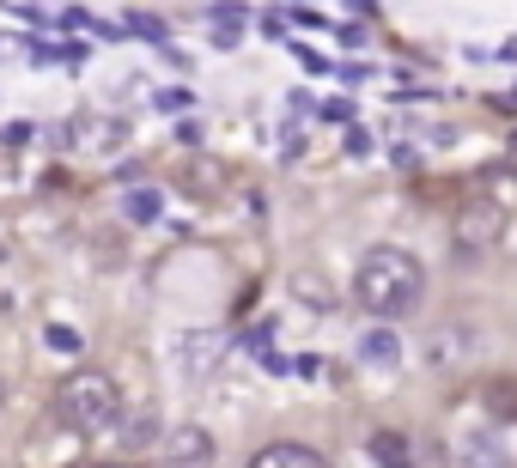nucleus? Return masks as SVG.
I'll return each mask as SVG.
<instances>
[{
    "label": "nucleus",
    "mask_w": 517,
    "mask_h": 468,
    "mask_svg": "<svg viewBox=\"0 0 517 468\" xmlns=\"http://www.w3.org/2000/svg\"><path fill=\"white\" fill-rule=\"evenodd\" d=\"M159 450H165V468H213V456H219L213 432L195 426V420H189V426H171Z\"/></svg>",
    "instance_id": "nucleus-4"
},
{
    "label": "nucleus",
    "mask_w": 517,
    "mask_h": 468,
    "mask_svg": "<svg viewBox=\"0 0 517 468\" xmlns=\"http://www.w3.org/2000/svg\"><path fill=\"white\" fill-rule=\"evenodd\" d=\"M159 207H165L159 189H128V195H122V219H128V225H153Z\"/></svg>",
    "instance_id": "nucleus-11"
},
{
    "label": "nucleus",
    "mask_w": 517,
    "mask_h": 468,
    "mask_svg": "<svg viewBox=\"0 0 517 468\" xmlns=\"http://www.w3.org/2000/svg\"><path fill=\"white\" fill-rule=\"evenodd\" d=\"M134 31H140V37H153V43H165V25H159V19H134Z\"/></svg>",
    "instance_id": "nucleus-17"
},
{
    "label": "nucleus",
    "mask_w": 517,
    "mask_h": 468,
    "mask_svg": "<svg viewBox=\"0 0 517 468\" xmlns=\"http://www.w3.org/2000/svg\"><path fill=\"white\" fill-rule=\"evenodd\" d=\"M463 353H469V335H463V329H438V335H432V341L420 347V359H426L432 371H451V365H457Z\"/></svg>",
    "instance_id": "nucleus-9"
},
{
    "label": "nucleus",
    "mask_w": 517,
    "mask_h": 468,
    "mask_svg": "<svg viewBox=\"0 0 517 468\" xmlns=\"http://www.w3.org/2000/svg\"><path fill=\"white\" fill-rule=\"evenodd\" d=\"M402 353H408V347H402V335H396L390 323H372V329L359 335V359H365V365H378V371H396Z\"/></svg>",
    "instance_id": "nucleus-7"
},
{
    "label": "nucleus",
    "mask_w": 517,
    "mask_h": 468,
    "mask_svg": "<svg viewBox=\"0 0 517 468\" xmlns=\"http://www.w3.org/2000/svg\"><path fill=\"white\" fill-rule=\"evenodd\" d=\"M499 238H505V207H499L493 195H487V201L457 207V219H451V244H457V256H463V262L493 256V250H499Z\"/></svg>",
    "instance_id": "nucleus-3"
},
{
    "label": "nucleus",
    "mask_w": 517,
    "mask_h": 468,
    "mask_svg": "<svg viewBox=\"0 0 517 468\" xmlns=\"http://www.w3.org/2000/svg\"><path fill=\"white\" fill-rule=\"evenodd\" d=\"M511 152H517V128H511Z\"/></svg>",
    "instance_id": "nucleus-21"
},
{
    "label": "nucleus",
    "mask_w": 517,
    "mask_h": 468,
    "mask_svg": "<svg viewBox=\"0 0 517 468\" xmlns=\"http://www.w3.org/2000/svg\"><path fill=\"white\" fill-rule=\"evenodd\" d=\"M238 37H244V19H226V13L213 19V43H219V49H232Z\"/></svg>",
    "instance_id": "nucleus-14"
},
{
    "label": "nucleus",
    "mask_w": 517,
    "mask_h": 468,
    "mask_svg": "<svg viewBox=\"0 0 517 468\" xmlns=\"http://www.w3.org/2000/svg\"><path fill=\"white\" fill-rule=\"evenodd\" d=\"M0 402H7V383H0Z\"/></svg>",
    "instance_id": "nucleus-23"
},
{
    "label": "nucleus",
    "mask_w": 517,
    "mask_h": 468,
    "mask_svg": "<svg viewBox=\"0 0 517 468\" xmlns=\"http://www.w3.org/2000/svg\"><path fill=\"white\" fill-rule=\"evenodd\" d=\"M353 7H359V13H372V7H378V0H353Z\"/></svg>",
    "instance_id": "nucleus-20"
},
{
    "label": "nucleus",
    "mask_w": 517,
    "mask_h": 468,
    "mask_svg": "<svg viewBox=\"0 0 517 468\" xmlns=\"http://www.w3.org/2000/svg\"><path fill=\"white\" fill-rule=\"evenodd\" d=\"M299 61H305V73H329V55H317V49H305V43H299Z\"/></svg>",
    "instance_id": "nucleus-16"
},
{
    "label": "nucleus",
    "mask_w": 517,
    "mask_h": 468,
    "mask_svg": "<svg viewBox=\"0 0 517 468\" xmlns=\"http://www.w3.org/2000/svg\"><path fill=\"white\" fill-rule=\"evenodd\" d=\"M104 468H128V462H104Z\"/></svg>",
    "instance_id": "nucleus-22"
},
{
    "label": "nucleus",
    "mask_w": 517,
    "mask_h": 468,
    "mask_svg": "<svg viewBox=\"0 0 517 468\" xmlns=\"http://www.w3.org/2000/svg\"><path fill=\"white\" fill-rule=\"evenodd\" d=\"M451 456H457L463 468H511V450L499 444V432H463V438L451 444Z\"/></svg>",
    "instance_id": "nucleus-6"
},
{
    "label": "nucleus",
    "mask_w": 517,
    "mask_h": 468,
    "mask_svg": "<svg viewBox=\"0 0 517 468\" xmlns=\"http://www.w3.org/2000/svg\"><path fill=\"white\" fill-rule=\"evenodd\" d=\"M292 292H299L311 310H335V292H329V280H323V274H311V268H299V274H292Z\"/></svg>",
    "instance_id": "nucleus-12"
},
{
    "label": "nucleus",
    "mask_w": 517,
    "mask_h": 468,
    "mask_svg": "<svg viewBox=\"0 0 517 468\" xmlns=\"http://www.w3.org/2000/svg\"><path fill=\"white\" fill-rule=\"evenodd\" d=\"M426 298V262L402 244H372L359 256L353 268V304L365 310V317H378V323H402L414 317Z\"/></svg>",
    "instance_id": "nucleus-1"
},
{
    "label": "nucleus",
    "mask_w": 517,
    "mask_h": 468,
    "mask_svg": "<svg viewBox=\"0 0 517 468\" xmlns=\"http://www.w3.org/2000/svg\"><path fill=\"white\" fill-rule=\"evenodd\" d=\"M43 341H49L55 353H67V359H73V353H86V335H80V329H67V323H49Z\"/></svg>",
    "instance_id": "nucleus-13"
},
{
    "label": "nucleus",
    "mask_w": 517,
    "mask_h": 468,
    "mask_svg": "<svg viewBox=\"0 0 517 468\" xmlns=\"http://www.w3.org/2000/svg\"><path fill=\"white\" fill-rule=\"evenodd\" d=\"M481 408H487L493 420H511V426H517V377H487V383H481Z\"/></svg>",
    "instance_id": "nucleus-10"
},
{
    "label": "nucleus",
    "mask_w": 517,
    "mask_h": 468,
    "mask_svg": "<svg viewBox=\"0 0 517 468\" xmlns=\"http://www.w3.org/2000/svg\"><path fill=\"white\" fill-rule=\"evenodd\" d=\"M347 152H372V134H365V128H347Z\"/></svg>",
    "instance_id": "nucleus-18"
},
{
    "label": "nucleus",
    "mask_w": 517,
    "mask_h": 468,
    "mask_svg": "<svg viewBox=\"0 0 517 468\" xmlns=\"http://www.w3.org/2000/svg\"><path fill=\"white\" fill-rule=\"evenodd\" d=\"M365 450H372L378 468H414V444L402 432H390V426H378L372 438H365Z\"/></svg>",
    "instance_id": "nucleus-8"
},
{
    "label": "nucleus",
    "mask_w": 517,
    "mask_h": 468,
    "mask_svg": "<svg viewBox=\"0 0 517 468\" xmlns=\"http://www.w3.org/2000/svg\"><path fill=\"white\" fill-rule=\"evenodd\" d=\"M55 420L73 426V432H104L122 420V383L98 365H73L61 383H55Z\"/></svg>",
    "instance_id": "nucleus-2"
},
{
    "label": "nucleus",
    "mask_w": 517,
    "mask_h": 468,
    "mask_svg": "<svg viewBox=\"0 0 517 468\" xmlns=\"http://www.w3.org/2000/svg\"><path fill=\"white\" fill-rule=\"evenodd\" d=\"M244 468H329V462L317 456V444H299V438H274V444L250 450V462H244Z\"/></svg>",
    "instance_id": "nucleus-5"
},
{
    "label": "nucleus",
    "mask_w": 517,
    "mask_h": 468,
    "mask_svg": "<svg viewBox=\"0 0 517 468\" xmlns=\"http://www.w3.org/2000/svg\"><path fill=\"white\" fill-rule=\"evenodd\" d=\"M159 110H189V92H159Z\"/></svg>",
    "instance_id": "nucleus-19"
},
{
    "label": "nucleus",
    "mask_w": 517,
    "mask_h": 468,
    "mask_svg": "<svg viewBox=\"0 0 517 468\" xmlns=\"http://www.w3.org/2000/svg\"><path fill=\"white\" fill-rule=\"evenodd\" d=\"M323 122H353V104H347V98H329V104H323Z\"/></svg>",
    "instance_id": "nucleus-15"
}]
</instances>
